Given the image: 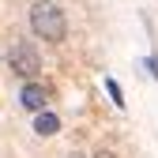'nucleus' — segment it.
I'll return each mask as SVG.
<instances>
[{
  "instance_id": "nucleus-8",
  "label": "nucleus",
  "mask_w": 158,
  "mask_h": 158,
  "mask_svg": "<svg viewBox=\"0 0 158 158\" xmlns=\"http://www.w3.org/2000/svg\"><path fill=\"white\" fill-rule=\"evenodd\" d=\"M68 158H83V154H79V151H72V154H68Z\"/></svg>"
},
{
  "instance_id": "nucleus-3",
  "label": "nucleus",
  "mask_w": 158,
  "mask_h": 158,
  "mask_svg": "<svg viewBox=\"0 0 158 158\" xmlns=\"http://www.w3.org/2000/svg\"><path fill=\"white\" fill-rule=\"evenodd\" d=\"M19 106H23L27 113H45L49 109V87L42 83V79H34V83H23L19 87Z\"/></svg>"
},
{
  "instance_id": "nucleus-7",
  "label": "nucleus",
  "mask_w": 158,
  "mask_h": 158,
  "mask_svg": "<svg viewBox=\"0 0 158 158\" xmlns=\"http://www.w3.org/2000/svg\"><path fill=\"white\" fill-rule=\"evenodd\" d=\"M94 158H117V154H113V151H98Z\"/></svg>"
},
{
  "instance_id": "nucleus-1",
  "label": "nucleus",
  "mask_w": 158,
  "mask_h": 158,
  "mask_svg": "<svg viewBox=\"0 0 158 158\" xmlns=\"http://www.w3.org/2000/svg\"><path fill=\"white\" fill-rule=\"evenodd\" d=\"M27 23H30V34L42 38V42H53L56 45V42L68 38V15L60 11V4H53V0H34Z\"/></svg>"
},
{
  "instance_id": "nucleus-4",
  "label": "nucleus",
  "mask_w": 158,
  "mask_h": 158,
  "mask_svg": "<svg viewBox=\"0 0 158 158\" xmlns=\"http://www.w3.org/2000/svg\"><path fill=\"white\" fill-rule=\"evenodd\" d=\"M34 132L38 135H45V139H49V135H56V132H60V117H56V113H38L34 117Z\"/></svg>"
},
{
  "instance_id": "nucleus-6",
  "label": "nucleus",
  "mask_w": 158,
  "mask_h": 158,
  "mask_svg": "<svg viewBox=\"0 0 158 158\" xmlns=\"http://www.w3.org/2000/svg\"><path fill=\"white\" fill-rule=\"evenodd\" d=\"M147 72H151V79H158V56H154V53L147 56Z\"/></svg>"
},
{
  "instance_id": "nucleus-5",
  "label": "nucleus",
  "mask_w": 158,
  "mask_h": 158,
  "mask_svg": "<svg viewBox=\"0 0 158 158\" xmlns=\"http://www.w3.org/2000/svg\"><path fill=\"white\" fill-rule=\"evenodd\" d=\"M106 94L113 98V106H117V109H124V90H121V83H117L113 75H106Z\"/></svg>"
},
{
  "instance_id": "nucleus-2",
  "label": "nucleus",
  "mask_w": 158,
  "mask_h": 158,
  "mask_svg": "<svg viewBox=\"0 0 158 158\" xmlns=\"http://www.w3.org/2000/svg\"><path fill=\"white\" fill-rule=\"evenodd\" d=\"M8 68H11L15 79L34 83V79L42 75V53H38L30 42H11V49H8Z\"/></svg>"
}]
</instances>
